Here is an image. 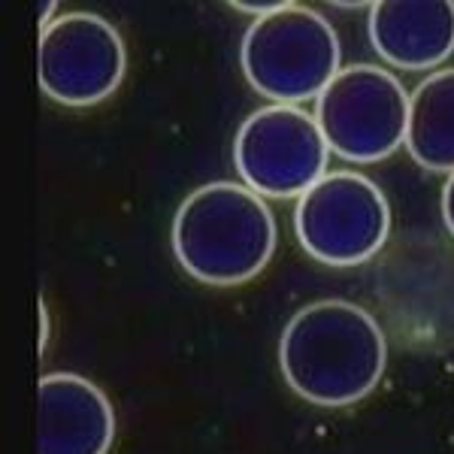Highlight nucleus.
I'll use <instances>...</instances> for the list:
<instances>
[{
	"label": "nucleus",
	"mask_w": 454,
	"mask_h": 454,
	"mask_svg": "<svg viewBox=\"0 0 454 454\" xmlns=\"http://www.w3.org/2000/svg\"><path fill=\"white\" fill-rule=\"evenodd\" d=\"M387 367L379 321L351 300H318L285 325L279 370L297 397L342 409L376 391Z\"/></svg>",
	"instance_id": "1"
},
{
	"label": "nucleus",
	"mask_w": 454,
	"mask_h": 454,
	"mask_svg": "<svg viewBox=\"0 0 454 454\" xmlns=\"http://www.w3.org/2000/svg\"><path fill=\"white\" fill-rule=\"evenodd\" d=\"M173 254L192 279L215 288L246 285L276 254V218L243 182H207L173 218Z\"/></svg>",
	"instance_id": "2"
},
{
	"label": "nucleus",
	"mask_w": 454,
	"mask_h": 454,
	"mask_svg": "<svg viewBox=\"0 0 454 454\" xmlns=\"http://www.w3.org/2000/svg\"><path fill=\"white\" fill-rule=\"evenodd\" d=\"M342 46L333 25L303 4L254 19L239 46L248 85L273 104L300 106L318 100L342 70Z\"/></svg>",
	"instance_id": "3"
},
{
	"label": "nucleus",
	"mask_w": 454,
	"mask_h": 454,
	"mask_svg": "<svg viewBox=\"0 0 454 454\" xmlns=\"http://www.w3.org/2000/svg\"><path fill=\"white\" fill-rule=\"evenodd\" d=\"M409 94L391 70L351 64L315 100V121L333 155L351 164H376L406 145Z\"/></svg>",
	"instance_id": "4"
},
{
	"label": "nucleus",
	"mask_w": 454,
	"mask_h": 454,
	"mask_svg": "<svg viewBox=\"0 0 454 454\" xmlns=\"http://www.w3.org/2000/svg\"><path fill=\"white\" fill-rule=\"evenodd\" d=\"M297 243L327 267H357L376 258L391 233V207L382 188L351 170L327 173L297 197Z\"/></svg>",
	"instance_id": "5"
},
{
	"label": "nucleus",
	"mask_w": 454,
	"mask_h": 454,
	"mask_svg": "<svg viewBox=\"0 0 454 454\" xmlns=\"http://www.w3.org/2000/svg\"><path fill=\"white\" fill-rule=\"evenodd\" d=\"M331 145L303 106L270 104L239 124L233 164L246 188L261 197H303L327 176Z\"/></svg>",
	"instance_id": "6"
},
{
	"label": "nucleus",
	"mask_w": 454,
	"mask_h": 454,
	"mask_svg": "<svg viewBox=\"0 0 454 454\" xmlns=\"http://www.w3.org/2000/svg\"><path fill=\"white\" fill-rule=\"evenodd\" d=\"M128 70L115 25L98 12H58L40 31V88L64 106H94L113 98Z\"/></svg>",
	"instance_id": "7"
},
{
	"label": "nucleus",
	"mask_w": 454,
	"mask_h": 454,
	"mask_svg": "<svg viewBox=\"0 0 454 454\" xmlns=\"http://www.w3.org/2000/svg\"><path fill=\"white\" fill-rule=\"evenodd\" d=\"M36 427L40 454H109L115 409L91 379L49 372L40 379Z\"/></svg>",
	"instance_id": "8"
},
{
	"label": "nucleus",
	"mask_w": 454,
	"mask_h": 454,
	"mask_svg": "<svg viewBox=\"0 0 454 454\" xmlns=\"http://www.w3.org/2000/svg\"><path fill=\"white\" fill-rule=\"evenodd\" d=\"M367 31L372 52L391 67H439L454 55V0H379Z\"/></svg>",
	"instance_id": "9"
},
{
	"label": "nucleus",
	"mask_w": 454,
	"mask_h": 454,
	"mask_svg": "<svg viewBox=\"0 0 454 454\" xmlns=\"http://www.w3.org/2000/svg\"><path fill=\"white\" fill-rule=\"evenodd\" d=\"M406 152L434 173H454V67L424 76L409 94Z\"/></svg>",
	"instance_id": "10"
},
{
	"label": "nucleus",
	"mask_w": 454,
	"mask_h": 454,
	"mask_svg": "<svg viewBox=\"0 0 454 454\" xmlns=\"http://www.w3.org/2000/svg\"><path fill=\"white\" fill-rule=\"evenodd\" d=\"M285 4H288V0H233L231 10H239V12L254 16V19H263V16H270V12L282 10Z\"/></svg>",
	"instance_id": "11"
},
{
	"label": "nucleus",
	"mask_w": 454,
	"mask_h": 454,
	"mask_svg": "<svg viewBox=\"0 0 454 454\" xmlns=\"http://www.w3.org/2000/svg\"><path fill=\"white\" fill-rule=\"evenodd\" d=\"M442 222L454 237V173H449V182L442 188Z\"/></svg>",
	"instance_id": "12"
},
{
	"label": "nucleus",
	"mask_w": 454,
	"mask_h": 454,
	"mask_svg": "<svg viewBox=\"0 0 454 454\" xmlns=\"http://www.w3.org/2000/svg\"><path fill=\"white\" fill-rule=\"evenodd\" d=\"M49 309H46V303H40V355H46V348H49Z\"/></svg>",
	"instance_id": "13"
}]
</instances>
